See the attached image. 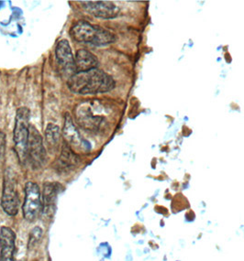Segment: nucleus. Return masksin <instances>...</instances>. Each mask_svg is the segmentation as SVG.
<instances>
[{
    "instance_id": "f257e3e1",
    "label": "nucleus",
    "mask_w": 244,
    "mask_h": 261,
    "mask_svg": "<svg viewBox=\"0 0 244 261\" xmlns=\"http://www.w3.org/2000/svg\"><path fill=\"white\" fill-rule=\"evenodd\" d=\"M67 86L75 94L95 95L112 90L115 81L107 72L95 68L86 72H76L68 79Z\"/></svg>"
},
{
    "instance_id": "f03ea898",
    "label": "nucleus",
    "mask_w": 244,
    "mask_h": 261,
    "mask_svg": "<svg viewBox=\"0 0 244 261\" xmlns=\"http://www.w3.org/2000/svg\"><path fill=\"white\" fill-rule=\"evenodd\" d=\"M108 108L97 99H89L77 105L74 117L77 124L85 130L99 132L108 125Z\"/></svg>"
},
{
    "instance_id": "7ed1b4c3",
    "label": "nucleus",
    "mask_w": 244,
    "mask_h": 261,
    "mask_svg": "<svg viewBox=\"0 0 244 261\" xmlns=\"http://www.w3.org/2000/svg\"><path fill=\"white\" fill-rule=\"evenodd\" d=\"M70 34L77 42L89 43L92 45H108L116 41V36L112 32L85 20H79L74 24Z\"/></svg>"
},
{
    "instance_id": "20e7f679",
    "label": "nucleus",
    "mask_w": 244,
    "mask_h": 261,
    "mask_svg": "<svg viewBox=\"0 0 244 261\" xmlns=\"http://www.w3.org/2000/svg\"><path fill=\"white\" fill-rule=\"evenodd\" d=\"M30 119L31 111L25 107L18 108L15 117L13 140L15 150L19 161L24 163L27 162V147L30 137Z\"/></svg>"
},
{
    "instance_id": "39448f33",
    "label": "nucleus",
    "mask_w": 244,
    "mask_h": 261,
    "mask_svg": "<svg viewBox=\"0 0 244 261\" xmlns=\"http://www.w3.org/2000/svg\"><path fill=\"white\" fill-rule=\"evenodd\" d=\"M1 206L5 213L9 216H17L18 213L19 198L17 191V179L15 172L10 168H8L5 171Z\"/></svg>"
},
{
    "instance_id": "423d86ee",
    "label": "nucleus",
    "mask_w": 244,
    "mask_h": 261,
    "mask_svg": "<svg viewBox=\"0 0 244 261\" xmlns=\"http://www.w3.org/2000/svg\"><path fill=\"white\" fill-rule=\"evenodd\" d=\"M46 160L47 154L41 133L35 126L31 125L28 141L27 162L33 170H40L45 165Z\"/></svg>"
},
{
    "instance_id": "0eeeda50",
    "label": "nucleus",
    "mask_w": 244,
    "mask_h": 261,
    "mask_svg": "<svg viewBox=\"0 0 244 261\" xmlns=\"http://www.w3.org/2000/svg\"><path fill=\"white\" fill-rule=\"evenodd\" d=\"M42 211L41 190L33 181H28L25 185V196L22 205L23 216L26 220L32 222Z\"/></svg>"
},
{
    "instance_id": "6e6552de",
    "label": "nucleus",
    "mask_w": 244,
    "mask_h": 261,
    "mask_svg": "<svg viewBox=\"0 0 244 261\" xmlns=\"http://www.w3.org/2000/svg\"><path fill=\"white\" fill-rule=\"evenodd\" d=\"M63 138L64 142L76 152L84 151L87 152L90 150V145L84 138H82L80 132L72 121V117L67 113L64 117V126H63Z\"/></svg>"
},
{
    "instance_id": "1a4fd4ad",
    "label": "nucleus",
    "mask_w": 244,
    "mask_h": 261,
    "mask_svg": "<svg viewBox=\"0 0 244 261\" xmlns=\"http://www.w3.org/2000/svg\"><path fill=\"white\" fill-rule=\"evenodd\" d=\"M55 55L57 62L61 68V72H63L64 76L70 77L74 75L76 71V63L75 56L72 54L71 46L66 40H62L58 42L55 49Z\"/></svg>"
},
{
    "instance_id": "9d476101",
    "label": "nucleus",
    "mask_w": 244,
    "mask_h": 261,
    "mask_svg": "<svg viewBox=\"0 0 244 261\" xmlns=\"http://www.w3.org/2000/svg\"><path fill=\"white\" fill-rule=\"evenodd\" d=\"M82 8L86 13L90 14L95 18H113L118 14V8L109 1H80Z\"/></svg>"
},
{
    "instance_id": "9b49d317",
    "label": "nucleus",
    "mask_w": 244,
    "mask_h": 261,
    "mask_svg": "<svg viewBox=\"0 0 244 261\" xmlns=\"http://www.w3.org/2000/svg\"><path fill=\"white\" fill-rule=\"evenodd\" d=\"M62 185L58 182L46 181L43 185L41 203H42V212L47 216H53L56 209V201L58 194L62 190Z\"/></svg>"
},
{
    "instance_id": "f8f14e48",
    "label": "nucleus",
    "mask_w": 244,
    "mask_h": 261,
    "mask_svg": "<svg viewBox=\"0 0 244 261\" xmlns=\"http://www.w3.org/2000/svg\"><path fill=\"white\" fill-rule=\"evenodd\" d=\"M16 234L8 226L0 228V261H14Z\"/></svg>"
},
{
    "instance_id": "ddd939ff",
    "label": "nucleus",
    "mask_w": 244,
    "mask_h": 261,
    "mask_svg": "<svg viewBox=\"0 0 244 261\" xmlns=\"http://www.w3.org/2000/svg\"><path fill=\"white\" fill-rule=\"evenodd\" d=\"M78 164V157L76 152L72 150L65 142H63L62 152L58 160L56 161L55 168L59 172H67L72 171Z\"/></svg>"
},
{
    "instance_id": "4468645a",
    "label": "nucleus",
    "mask_w": 244,
    "mask_h": 261,
    "mask_svg": "<svg viewBox=\"0 0 244 261\" xmlns=\"http://www.w3.org/2000/svg\"><path fill=\"white\" fill-rule=\"evenodd\" d=\"M75 63L77 72H86L97 67L99 61L89 50H79L75 56Z\"/></svg>"
},
{
    "instance_id": "2eb2a0df",
    "label": "nucleus",
    "mask_w": 244,
    "mask_h": 261,
    "mask_svg": "<svg viewBox=\"0 0 244 261\" xmlns=\"http://www.w3.org/2000/svg\"><path fill=\"white\" fill-rule=\"evenodd\" d=\"M61 140V131L59 126L53 123L48 124L45 130V142L51 151L58 149Z\"/></svg>"
},
{
    "instance_id": "dca6fc26",
    "label": "nucleus",
    "mask_w": 244,
    "mask_h": 261,
    "mask_svg": "<svg viewBox=\"0 0 244 261\" xmlns=\"http://www.w3.org/2000/svg\"><path fill=\"white\" fill-rule=\"evenodd\" d=\"M41 238H42V229L39 226L34 227L30 234V239L28 242V248L31 250L32 248H35L38 244L40 243Z\"/></svg>"
},
{
    "instance_id": "f3484780",
    "label": "nucleus",
    "mask_w": 244,
    "mask_h": 261,
    "mask_svg": "<svg viewBox=\"0 0 244 261\" xmlns=\"http://www.w3.org/2000/svg\"><path fill=\"white\" fill-rule=\"evenodd\" d=\"M6 144H7L6 135H5L4 132L0 131V165L2 164V162H4Z\"/></svg>"
}]
</instances>
